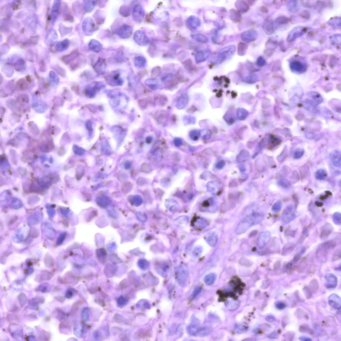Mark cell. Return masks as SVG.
<instances>
[{
    "label": "cell",
    "instance_id": "cell-31",
    "mask_svg": "<svg viewBox=\"0 0 341 341\" xmlns=\"http://www.w3.org/2000/svg\"><path fill=\"white\" fill-rule=\"evenodd\" d=\"M45 230L46 236L50 239H54L55 235V232L54 229L50 226L47 225Z\"/></svg>",
    "mask_w": 341,
    "mask_h": 341
},
{
    "label": "cell",
    "instance_id": "cell-38",
    "mask_svg": "<svg viewBox=\"0 0 341 341\" xmlns=\"http://www.w3.org/2000/svg\"><path fill=\"white\" fill-rule=\"evenodd\" d=\"M240 109V110L238 111V113H237L238 114V118H239L240 120H244L246 117L248 113L247 111L244 109Z\"/></svg>",
    "mask_w": 341,
    "mask_h": 341
},
{
    "label": "cell",
    "instance_id": "cell-37",
    "mask_svg": "<svg viewBox=\"0 0 341 341\" xmlns=\"http://www.w3.org/2000/svg\"><path fill=\"white\" fill-rule=\"evenodd\" d=\"M306 251V248L304 247H303L301 248V250L298 253L297 255H295V257L293 258V261L294 262H296L298 260H299L300 258L304 253Z\"/></svg>",
    "mask_w": 341,
    "mask_h": 341
},
{
    "label": "cell",
    "instance_id": "cell-6",
    "mask_svg": "<svg viewBox=\"0 0 341 341\" xmlns=\"http://www.w3.org/2000/svg\"><path fill=\"white\" fill-rule=\"evenodd\" d=\"M235 50V47L234 46H229L224 49L218 54L217 59L218 62H223L227 57L233 54Z\"/></svg>",
    "mask_w": 341,
    "mask_h": 341
},
{
    "label": "cell",
    "instance_id": "cell-14",
    "mask_svg": "<svg viewBox=\"0 0 341 341\" xmlns=\"http://www.w3.org/2000/svg\"><path fill=\"white\" fill-rule=\"evenodd\" d=\"M330 159L335 166L337 167H340L341 163L340 152L337 150L334 151L330 154Z\"/></svg>",
    "mask_w": 341,
    "mask_h": 341
},
{
    "label": "cell",
    "instance_id": "cell-43",
    "mask_svg": "<svg viewBox=\"0 0 341 341\" xmlns=\"http://www.w3.org/2000/svg\"><path fill=\"white\" fill-rule=\"evenodd\" d=\"M202 290V287L200 286H198L195 287L193 292L192 295V298H194L196 297L198 294L201 292Z\"/></svg>",
    "mask_w": 341,
    "mask_h": 341
},
{
    "label": "cell",
    "instance_id": "cell-10",
    "mask_svg": "<svg viewBox=\"0 0 341 341\" xmlns=\"http://www.w3.org/2000/svg\"><path fill=\"white\" fill-rule=\"evenodd\" d=\"M257 33L254 30H250L245 32L242 34L241 38L243 41L246 42H252L257 39Z\"/></svg>",
    "mask_w": 341,
    "mask_h": 341
},
{
    "label": "cell",
    "instance_id": "cell-12",
    "mask_svg": "<svg viewBox=\"0 0 341 341\" xmlns=\"http://www.w3.org/2000/svg\"><path fill=\"white\" fill-rule=\"evenodd\" d=\"M326 280L325 286L328 288H334L337 287V279L336 277L332 274H327L325 276Z\"/></svg>",
    "mask_w": 341,
    "mask_h": 341
},
{
    "label": "cell",
    "instance_id": "cell-45",
    "mask_svg": "<svg viewBox=\"0 0 341 341\" xmlns=\"http://www.w3.org/2000/svg\"><path fill=\"white\" fill-rule=\"evenodd\" d=\"M173 75H170V74H168V75H166L162 77V81L164 82H167L173 78Z\"/></svg>",
    "mask_w": 341,
    "mask_h": 341
},
{
    "label": "cell",
    "instance_id": "cell-35",
    "mask_svg": "<svg viewBox=\"0 0 341 341\" xmlns=\"http://www.w3.org/2000/svg\"><path fill=\"white\" fill-rule=\"evenodd\" d=\"M333 221L334 223L337 225H340L341 223V216L340 214L336 212L332 216Z\"/></svg>",
    "mask_w": 341,
    "mask_h": 341
},
{
    "label": "cell",
    "instance_id": "cell-41",
    "mask_svg": "<svg viewBox=\"0 0 341 341\" xmlns=\"http://www.w3.org/2000/svg\"><path fill=\"white\" fill-rule=\"evenodd\" d=\"M149 264L147 261L144 260H140L139 262V265L140 267L143 269H146L148 266Z\"/></svg>",
    "mask_w": 341,
    "mask_h": 341
},
{
    "label": "cell",
    "instance_id": "cell-18",
    "mask_svg": "<svg viewBox=\"0 0 341 341\" xmlns=\"http://www.w3.org/2000/svg\"><path fill=\"white\" fill-rule=\"evenodd\" d=\"M89 47L92 51L96 52H99L103 49L102 45L96 39H92L90 42Z\"/></svg>",
    "mask_w": 341,
    "mask_h": 341
},
{
    "label": "cell",
    "instance_id": "cell-30",
    "mask_svg": "<svg viewBox=\"0 0 341 341\" xmlns=\"http://www.w3.org/2000/svg\"><path fill=\"white\" fill-rule=\"evenodd\" d=\"M187 275L186 271L183 269H181L178 274V282L181 285H184L185 282L187 279Z\"/></svg>",
    "mask_w": 341,
    "mask_h": 341
},
{
    "label": "cell",
    "instance_id": "cell-1",
    "mask_svg": "<svg viewBox=\"0 0 341 341\" xmlns=\"http://www.w3.org/2000/svg\"><path fill=\"white\" fill-rule=\"evenodd\" d=\"M262 219V216L259 214H252L240 223L236 229V234H240L244 233L251 226L260 223Z\"/></svg>",
    "mask_w": 341,
    "mask_h": 341
},
{
    "label": "cell",
    "instance_id": "cell-51",
    "mask_svg": "<svg viewBox=\"0 0 341 341\" xmlns=\"http://www.w3.org/2000/svg\"><path fill=\"white\" fill-rule=\"evenodd\" d=\"M146 82H147L146 83H147V84L149 85H156L158 84V80H156V79H148V80L146 81Z\"/></svg>",
    "mask_w": 341,
    "mask_h": 341
},
{
    "label": "cell",
    "instance_id": "cell-47",
    "mask_svg": "<svg viewBox=\"0 0 341 341\" xmlns=\"http://www.w3.org/2000/svg\"><path fill=\"white\" fill-rule=\"evenodd\" d=\"M138 215V218H139L140 220L145 222L147 220V216L144 213H139Z\"/></svg>",
    "mask_w": 341,
    "mask_h": 341
},
{
    "label": "cell",
    "instance_id": "cell-13",
    "mask_svg": "<svg viewBox=\"0 0 341 341\" xmlns=\"http://www.w3.org/2000/svg\"><path fill=\"white\" fill-rule=\"evenodd\" d=\"M106 67V63L105 60L100 57L96 64L95 65L94 69L98 73L102 74L105 72Z\"/></svg>",
    "mask_w": 341,
    "mask_h": 341
},
{
    "label": "cell",
    "instance_id": "cell-25",
    "mask_svg": "<svg viewBox=\"0 0 341 341\" xmlns=\"http://www.w3.org/2000/svg\"><path fill=\"white\" fill-rule=\"evenodd\" d=\"M230 17L231 19L235 22H239L241 19V16L236 10L232 9L230 11Z\"/></svg>",
    "mask_w": 341,
    "mask_h": 341
},
{
    "label": "cell",
    "instance_id": "cell-22",
    "mask_svg": "<svg viewBox=\"0 0 341 341\" xmlns=\"http://www.w3.org/2000/svg\"><path fill=\"white\" fill-rule=\"evenodd\" d=\"M332 230L331 225L328 224H326L322 228L321 234V239H326L331 234Z\"/></svg>",
    "mask_w": 341,
    "mask_h": 341
},
{
    "label": "cell",
    "instance_id": "cell-20",
    "mask_svg": "<svg viewBox=\"0 0 341 341\" xmlns=\"http://www.w3.org/2000/svg\"><path fill=\"white\" fill-rule=\"evenodd\" d=\"M235 6L238 11L242 13L247 12L250 8L248 4L244 1H237L235 3Z\"/></svg>",
    "mask_w": 341,
    "mask_h": 341
},
{
    "label": "cell",
    "instance_id": "cell-19",
    "mask_svg": "<svg viewBox=\"0 0 341 341\" xmlns=\"http://www.w3.org/2000/svg\"><path fill=\"white\" fill-rule=\"evenodd\" d=\"M188 101V97L187 94H183L180 97L177 102L178 108L182 109L185 107Z\"/></svg>",
    "mask_w": 341,
    "mask_h": 341
},
{
    "label": "cell",
    "instance_id": "cell-24",
    "mask_svg": "<svg viewBox=\"0 0 341 341\" xmlns=\"http://www.w3.org/2000/svg\"><path fill=\"white\" fill-rule=\"evenodd\" d=\"M188 22L190 26L193 29H196L200 25V21L198 18L194 17H191L188 20Z\"/></svg>",
    "mask_w": 341,
    "mask_h": 341
},
{
    "label": "cell",
    "instance_id": "cell-3",
    "mask_svg": "<svg viewBox=\"0 0 341 341\" xmlns=\"http://www.w3.org/2000/svg\"><path fill=\"white\" fill-rule=\"evenodd\" d=\"M295 210L294 206L290 205L285 209L282 218V222L285 224L290 223L295 217Z\"/></svg>",
    "mask_w": 341,
    "mask_h": 341
},
{
    "label": "cell",
    "instance_id": "cell-15",
    "mask_svg": "<svg viewBox=\"0 0 341 341\" xmlns=\"http://www.w3.org/2000/svg\"><path fill=\"white\" fill-rule=\"evenodd\" d=\"M210 54V52L208 50L201 51L195 55V59L197 62H204L207 60Z\"/></svg>",
    "mask_w": 341,
    "mask_h": 341
},
{
    "label": "cell",
    "instance_id": "cell-7",
    "mask_svg": "<svg viewBox=\"0 0 341 341\" xmlns=\"http://www.w3.org/2000/svg\"><path fill=\"white\" fill-rule=\"evenodd\" d=\"M144 10L141 5L137 4L134 7L132 17L134 21L137 22H141L144 17Z\"/></svg>",
    "mask_w": 341,
    "mask_h": 341
},
{
    "label": "cell",
    "instance_id": "cell-11",
    "mask_svg": "<svg viewBox=\"0 0 341 341\" xmlns=\"http://www.w3.org/2000/svg\"><path fill=\"white\" fill-rule=\"evenodd\" d=\"M329 305L335 309L340 310L341 308V298L339 296L332 294L329 298Z\"/></svg>",
    "mask_w": 341,
    "mask_h": 341
},
{
    "label": "cell",
    "instance_id": "cell-42",
    "mask_svg": "<svg viewBox=\"0 0 341 341\" xmlns=\"http://www.w3.org/2000/svg\"><path fill=\"white\" fill-rule=\"evenodd\" d=\"M279 185L283 187L287 188L290 186L289 182L286 180L282 179L278 181Z\"/></svg>",
    "mask_w": 341,
    "mask_h": 341
},
{
    "label": "cell",
    "instance_id": "cell-50",
    "mask_svg": "<svg viewBox=\"0 0 341 341\" xmlns=\"http://www.w3.org/2000/svg\"><path fill=\"white\" fill-rule=\"evenodd\" d=\"M266 321L268 322H272L275 321L276 319L275 317L273 315H270L267 316L266 317Z\"/></svg>",
    "mask_w": 341,
    "mask_h": 341
},
{
    "label": "cell",
    "instance_id": "cell-40",
    "mask_svg": "<svg viewBox=\"0 0 341 341\" xmlns=\"http://www.w3.org/2000/svg\"><path fill=\"white\" fill-rule=\"evenodd\" d=\"M341 258V250H337L333 254L332 257L333 261H337L339 260Z\"/></svg>",
    "mask_w": 341,
    "mask_h": 341
},
{
    "label": "cell",
    "instance_id": "cell-36",
    "mask_svg": "<svg viewBox=\"0 0 341 341\" xmlns=\"http://www.w3.org/2000/svg\"><path fill=\"white\" fill-rule=\"evenodd\" d=\"M282 203L281 201H278L275 203L272 207V210L275 213L279 212L281 210Z\"/></svg>",
    "mask_w": 341,
    "mask_h": 341
},
{
    "label": "cell",
    "instance_id": "cell-54",
    "mask_svg": "<svg viewBox=\"0 0 341 341\" xmlns=\"http://www.w3.org/2000/svg\"><path fill=\"white\" fill-rule=\"evenodd\" d=\"M245 330V328L240 326H238L236 328V331L238 333L242 332V331H244Z\"/></svg>",
    "mask_w": 341,
    "mask_h": 341
},
{
    "label": "cell",
    "instance_id": "cell-49",
    "mask_svg": "<svg viewBox=\"0 0 341 341\" xmlns=\"http://www.w3.org/2000/svg\"><path fill=\"white\" fill-rule=\"evenodd\" d=\"M107 200L104 198H100L98 200V201L100 203V205L103 204V205H105L108 203Z\"/></svg>",
    "mask_w": 341,
    "mask_h": 341
},
{
    "label": "cell",
    "instance_id": "cell-5",
    "mask_svg": "<svg viewBox=\"0 0 341 341\" xmlns=\"http://www.w3.org/2000/svg\"><path fill=\"white\" fill-rule=\"evenodd\" d=\"M134 39L137 44L140 46L146 45L149 42V39L144 32L138 30L134 33Z\"/></svg>",
    "mask_w": 341,
    "mask_h": 341
},
{
    "label": "cell",
    "instance_id": "cell-52",
    "mask_svg": "<svg viewBox=\"0 0 341 341\" xmlns=\"http://www.w3.org/2000/svg\"><path fill=\"white\" fill-rule=\"evenodd\" d=\"M246 79L247 82H248L250 83L251 82V83H252L253 82L255 81L256 79V76L255 75H251L248 76Z\"/></svg>",
    "mask_w": 341,
    "mask_h": 341
},
{
    "label": "cell",
    "instance_id": "cell-16",
    "mask_svg": "<svg viewBox=\"0 0 341 341\" xmlns=\"http://www.w3.org/2000/svg\"><path fill=\"white\" fill-rule=\"evenodd\" d=\"M295 245L292 243H289L285 244L283 248L282 255L284 256H287L292 253L295 250Z\"/></svg>",
    "mask_w": 341,
    "mask_h": 341
},
{
    "label": "cell",
    "instance_id": "cell-53",
    "mask_svg": "<svg viewBox=\"0 0 341 341\" xmlns=\"http://www.w3.org/2000/svg\"><path fill=\"white\" fill-rule=\"evenodd\" d=\"M52 209H51L50 210H49L48 211V214L50 218H51L54 217L55 214V211Z\"/></svg>",
    "mask_w": 341,
    "mask_h": 341
},
{
    "label": "cell",
    "instance_id": "cell-4",
    "mask_svg": "<svg viewBox=\"0 0 341 341\" xmlns=\"http://www.w3.org/2000/svg\"><path fill=\"white\" fill-rule=\"evenodd\" d=\"M83 30L87 35H90L96 30V26L94 21L90 17H86L83 21L82 25Z\"/></svg>",
    "mask_w": 341,
    "mask_h": 341
},
{
    "label": "cell",
    "instance_id": "cell-46",
    "mask_svg": "<svg viewBox=\"0 0 341 341\" xmlns=\"http://www.w3.org/2000/svg\"><path fill=\"white\" fill-rule=\"evenodd\" d=\"M265 61L263 58L261 57H259L257 61V64L258 66H262L265 63Z\"/></svg>",
    "mask_w": 341,
    "mask_h": 341
},
{
    "label": "cell",
    "instance_id": "cell-55",
    "mask_svg": "<svg viewBox=\"0 0 341 341\" xmlns=\"http://www.w3.org/2000/svg\"><path fill=\"white\" fill-rule=\"evenodd\" d=\"M299 340H300L303 341H310L312 340L311 339V338H308V337H303V336L302 337H300L299 338Z\"/></svg>",
    "mask_w": 341,
    "mask_h": 341
},
{
    "label": "cell",
    "instance_id": "cell-44",
    "mask_svg": "<svg viewBox=\"0 0 341 341\" xmlns=\"http://www.w3.org/2000/svg\"><path fill=\"white\" fill-rule=\"evenodd\" d=\"M66 234L65 233H63L61 234L57 240V244L58 245H61L63 242V240H64Z\"/></svg>",
    "mask_w": 341,
    "mask_h": 341
},
{
    "label": "cell",
    "instance_id": "cell-17",
    "mask_svg": "<svg viewBox=\"0 0 341 341\" xmlns=\"http://www.w3.org/2000/svg\"><path fill=\"white\" fill-rule=\"evenodd\" d=\"M206 240L208 244L211 247H215L217 244L218 241L217 234L215 232L209 234L206 237Z\"/></svg>",
    "mask_w": 341,
    "mask_h": 341
},
{
    "label": "cell",
    "instance_id": "cell-9",
    "mask_svg": "<svg viewBox=\"0 0 341 341\" xmlns=\"http://www.w3.org/2000/svg\"><path fill=\"white\" fill-rule=\"evenodd\" d=\"M132 28L130 25H124L119 29L118 35L123 39L127 38L131 36L132 33Z\"/></svg>",
    "mask_w": 341,
    "mask_h": 341
},
{
    "label": "cell",
    "instance_id": "cell-48",
    "mask_svg": "<svg viewBox=\"0 0 341 341\" xmlns=\"http://www.w3.org/2000/svg\"><path fill=\"white\" fill-rule=\"evenodd\" d=\"M276 307L279 310H282L286 307V305L283 303L279 302L276 304Z\"/></svg>",
    "mask_w": 341,
    "mask_h": 341
},
{
    "label": "cell",
    "instance_id": "cell-34",
    "mask_svg": "<svg viewBox=\"0 0 341 341\" xmlns=\"http://www.w3.org/2000/svg\"><path fill=\"white\" fill-rule=\"evenodd\" d=\"M120 14L124 17H128L130 14V10L127 6H123L119 10Z\"/></svg>",
    "mask_w": 341,
    "mask_h": 341
},
{
    "label": "cell",
    "instance_id": "cell-56",
    "mask_svg": "<svg viewBox=\"0 0 341 341\" xmlns=\"http://www.w3.org/2000/svg\"><path fill=\"white\" fill-rule=\"evenodd\" d=\"M316 204L317 205H318L319 206H322V205H323V204H322V203H321L318 202H317Z\"/></svg>",
    "mask_w": 341,
    "mask_h": 341
},
{
    "label": "cell",
    "instance_id": "cell-21",
    "mask_svg": "<svg viewBox=\"0 0 341 341\" xmlns=\"http://www.w3.org/2000/svg\"><path fill=\"white\" fill-rule=\"evenodd\" d=\"M97 4L96 1H83L84 8L87 12H90L93 10Z\"/></svg>",
    "mask_w": 341,
    "mask_h": 341
},
{
    "label": "cell",
    "instance_id": "cell-32",
    "mask_svg": "<svg viewBox=\"0 0 341 341\" xmlns=\"http://www.w3.org/2000/svg\"><path fill=\"white\" fill-rule=\"evenodd\" d=\"M188 331L190 334L195 335L199 332V329L197 325L193 324L190 325L188 328Z\"/></svg>",
    "mask_w": 341,
    "mask_h": 341
},
{
    "label": "cell",
    "instance_id": "cell-8",
    "mask_svg": "<svg viewBox=\"0 0 341 341\" xmlns=\"http://www.w3.org/2000/svg\"><path fill=\"white\" fill-rule=\"evenodd\" d=\"M271 233L268 231H265L260 234L257 240V245L258 247L265 246L268 244L270 240Z\"/></svg>",
    "mask_w": 341,
    "mask_h": 341
},
{
    "label": "cell",
    "instance_id": "cell-2",
    "mask_svg": "<svg viewBox=\"0 0 341 341\" xmlns=\"http://www.w3.org/2000/svg\"><path fill=\"white\" fill-rule=\"evenodd\" d=\"M335 246V243L332 240L322 244L317 249V257L319 258H326L330 251L334 249Z\"/></svg>",
    "mask_w": 341,
    "mask_h": 341
},
{
    "label": "cell",
    "instance_id": "cell-27",
    "mask_svg": "<svg viewBox=\"0 0 341 341\" xmlns=\"http://www.w3.org/2000/svg\"><path fill=\"white\" fill-rule=\"evenodd\" d=\"M146 64V60L144 58L138 56L135 58L134 61V65L136 67L141 68L144 67Z\"/></svg>",
    "mask_w": 341,
    "mask_h": 341
},
{
    "label": "cell",
    "instance_id": "cell-23",
    "mask_svg": "<svg viewBox=\"0 0 341 341\" xmlns=\"http://www.w3.org/2000/svg\"><path fill=\"white\" fill-rule=\"evenodd\" d=\"M42 217V214L41 213H34L29 218V222L32 224L38 223L41 221Z\"/></svg>",
    "mask_w": 341,
    "mask_h": 341
},
{
    "label": "cell",
    "instance_id": "cell-33",
    "mask_svg": "<svg viewBox=\"0 0 341 341\" xmlns=\"http://www.w3.org/2000/svg\"><path fill=\"white\" fill-rule=\"evenodd\" d=\"M327 175L326 172L323 169H321L317 172L316 174V177L317 179L322 180L326 179Z\"/></svg>",
    "mask_w": 341,
    "mask_h": 341
},
{
    "label": "cell",
    "instance_id": "cell-39",
    "mask_svg": "<svg viewBox=\"0 0 341 341\" xmlns=\"http://www.w3.org/2000/svg\"><path fill=\"white\" fill-rule=\"evenodd\" d=\"M304 150L302 149H298L295 151L294 154V158L296 159H299L304 154Z\"/></svg>",
    "mask_w": 341,
    "mask_h": 341
},
{
    "label": "cell",
    "instance_id": "cell-28",
    "mask_svg": "<svg viewBox=\"0 0 341 341\" xmlns=\"http://www.w3.org/2000/svg\"><path fill=\"white\" fill-rule=\"evenodd\" d=\"M192 38L195 41L202 43H206L208 41L207 37L199 33H194L191 35Z\"/></svg>",
    "mask_w": 341,
    "mask_h": 341
},
{
    "label": "cell",
    "instance_id": "cell-26",
    "mask_svg": "<svg viewBox=\"0 0 341 341\" xmlns=\"http://www.w3.org/2000/svg\"><path fill=\"white\" fill-rule=\"evenodd\" d=\"M248 46L247 44L240 42L238 46L237 54L240 56H244L246 53Z\"/></svg>",
    "mask_w": 341,
    "mask_h": 341
},
{
    "label": "cell",
    "instance_id": "cell-29",
    "mask_svg": "<svg viewBox=\"0 0 341 341\" xmlns=\"http://www.w3.org/2000/svg\"><path fill=\"white\" fill-rule=\"evenodd\" d=\"M216 276L215 274L211 273L206 276L205 278V282L206 285H212L215 281Z\"/></svg>",
    "mask_w": 341,
    "mask_h": 341
}]
</instances>
